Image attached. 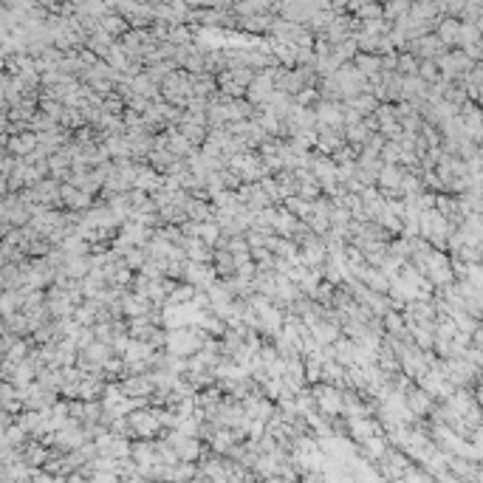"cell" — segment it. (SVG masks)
I'll return each mask as SVG.
<instances>
[{
    "mask_svg": "<svg viewBox=\"0 0 483 483\" xmlns=\"http://www.w3.org/2000/svg\"><path fill=\"white\" fill-rule=\"evenodd\" d=\"M356 71H359V77L365 80V77H376L379 71H382V59L379 57H368V54H356Z\"/></svg>",
    "mask_w": 483,
    "mask_h": 483,
    "instance_id": "3957f363",
    "label": "cell"
},
{
    "mask_svg": "<svg viewBox=\"0 0 483 483\" xmlns=\"http://www.w3.org/2000/svg\"><path fill=\"white\" fill-rule=\"evenodd\" d=\"M379 159H384L387 164H393V167H396V164L401 161V147H398L396 142H393V145H384V150H382V156H379Z\"/></svg>",
    "mask_w": 483,
    "mask_h": 483,
    "instance_id": "5b68a950",
    "label": "cell"
},
{
    "mask_svg": "<svg viewBox=\"0 0 483 483\" xmlns=\"http://www.w3.org/2000/svg\"><path fill=\"white\" fill-rule=\"evenodd\" d=\"M407 9H410V6H404V3H390V6H387V9H384V12H387V15H393V17H396V15H404V12H407Z\"/></svg>",
    "mask_w": 483,
    "mask_h": 483,
    "instance_id": "52a82bcc",
    "label": "cell"
},
{
    "mask_svg": "<svg viewBox=\"0 0 483 483\" xmlns=\"http://www.w3.org/2000/svg\"><path fill=\"white\" fill-rule=\"evenodd\" d=\"M184 277L189 280V283H195V286H210L212 280H215V268H210V266H201V263H184Z\"/></svg>",
    "mask_w": 483,
    "mask_h": 483,
    "instance_id": "6da1fadb",
    "label": "cell"
},
{
    "mask_svg": "<svg viewBox=\"0 0 483 483\" xmlns=\"http://www.w3.org/2000/svg\"><path fill=\"white\" fill-rule=\"evenodd\" d=\"M119 29L124 31V20H119V17H108V20H105V31H113V34H116Z\"/></svg>",
    "mask_w": 483,
    "mask_h": 483,
    "instance_id": "8992f818",
    "label": "cell"
},
{
    "mask_svg": "<svg viewBox=\"0 0 483 483\" xmlns=\"http://www.w3.org/2000/svg\"><path fill=\"white\" fill-rule=\"evenodd\" d=\"M458 37H461V20H441L438 23V31H435V40L441 45H458Z\"/></svg>",
    "mask_w": 483,
    "mask_h": 483,
    "instance_id": "7a4b0ae2",
    "label": "cell"
},
{
    "mask_svg": "<svg viewBox=\"0 0 483 483\" xmlns=\"http://www.w3.org/2000/svg\"><path fill=\"white\" fill-rule=\"evenodd\" d=\"M396 68L401 71V77H416V74H419V59L412 57V54L396 57Z\"/></svg>",
    "mask_w": 483,
    "mask_h": 483,
    "instance_id": "277c9868",
    "label": "cell"
}]
</instances>
